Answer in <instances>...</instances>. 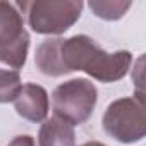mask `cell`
I'll return each instance as SVG.
<instances>
[{
    "instance_id": "cell-3",
    "label": "cell",
    "mask_w": 146,
    "mask_h": 146,
    "mask_svg": "<svg viewBox=\"0 0 146 146\" xmlns=\"http://www.w3.org/2000/svg\"><path fill=\"white\" fill-rule=\"evenodd\" d=\"M19 5L26 11L31 29L40 35L65 33L79 19L84 7L81 0H33Z\"/></svg>"
},
{
    "instance_id": "cell-2",
    "label": "cell",
    "mask_w": 146,
    "mask_h": 146,
    "mask_svg": "<svg viewBox=\"0 0 146 146\" xmlns=\"http://www.w3.org/2000/svg\"><path fill=\"white\" fill-rule=\"evenodd\" d=\"M96 100V86L84 78H78L55 88L52 95V108L55 117L70 125H81L91 117Z\"/></svg>"
},
{
    "instance_id": "cell-6",
    "label": "cell",
    "mask_w": 146,
    "mask_h": 146,
    "mask_svg": "<svg viewBox=\"0 0 146 146\" xmlns=\"http://www.w3.org/2000/svg\"><path fill=\"white\" fill-rule=\"evenodd\" d=\"M40 146H76V134L70 124L58 117L46 119L38 134Z\"/></svg>"
},
{
    "instance_id": "cell-5",
    "label": "cell",
    "mask_w": 146,
    "mask_h": 146,
    "mask_svg": "<svg viewBox=\"0 0 146 146\" xmlns=\"http://www.w3.org/2000/svg\"><path fill=\"white\" fill-rule=\"evenodd\" d=\"M14 107L23 119L29 122H41L48 115V93L40 84H23L19 95L14 100Z\"/></svg>"
},
{
    "instance_id": "cell-11",
    "label": "cell",
    "mask_w": 146,
    "mask_h": 146,
    "mask_svg": "<svg viewBox=\"0 0 146 146\" xmlns=\"http://www.w3.org/2000/svg\"><path fill=\"white\" fill-rule=\"evenodd\" d=\"M7 146H36V144H35L33 136L24 134V136H17V137H14Z\"/></svg>"
},
{
    "instance_id": "cell-12",
    "label": "cell",
    "mask_w": 146,
    "mask_h": 146,
    "mask_svg": "<svg viewBox=\"0 0 146 146\" xmlns=\"http://www.w3.org/2000/svg\"><path fill=\"white\" fill-rule=\"evenodd\" d=\"M81 146H107V144L98 143V141H90V143H84V144H81Z\"/></svg>"
},
{
    "instance_id": "cell-8",
    "label": "cell",
    "mask_w": 146,
    "mask_h": 146,
    "mask_svg": "<svg viewBox=\"0 0 146 146\" xmlns=\"http://www.w3.org/2000/svg\"><path fill=\"white\" fill-rule=\"evenodd\" d=\"M28 50H29V35L24 31L14 43L0 46V62L21 70L26 64Z\"/></svg>"
},
{
    "instance_id": "cell-7",
    "label": "cell",
    "mask_w": 146,
    "mask_h": 146,
    "mask_svg": "<svg viewBox=\"0 0 146 146\" xmlns=\"http://www.w3.org/2000/svg\"><path fill=\"white\" fill-rule=\"evenodd\" d=\"M24 33V21L16 4L0 2V46L14 43Z\"/></svg>"
},
{
    "instance_id": "cell-1",
    "label": "cell",
    "mask_w": 146,
    "mask_h": 146,
    "mask_svg": "<svg viewBox=\"0 0 146 146\" xmlns=\"http://www.w3.org/2000/svg\"><path fill=\"white\" fill-rule=\"evenodd\" d=\"M58 62L62 74L84 70L96 81L115 83L127 76L132 64V55L127 50L108 53L93 38L76 35L67 40L62 38L58 46Z\"/></svg>"
},
{
    "instance_id": "cell-10",
    "label": "cell",
    "mask_w": 146,
    "mask_h": 146,
    "mask_svg": "<svg viewBox=\"0 0 146 146\" xmlns=\"http://www.w3.org/2000/svg\"><path fill=\"white\" fill-rule=\"evenodd\" d=\"M88 5L95 12V16L107 19V21H115V19H120L129 11L132 2H129V0L127 2H119V0H91Z\"/></svg>"
},
{
    "instance_id": "cell-4",
    "label": "cell",
    "mask_w": 146,
    "mask_h": 146,
    "mask_svg": "<svg viewBox=\"0 0 146 146\" xmlns=\"http://www.w3.org/2000/svg\"><path fill=\"white\" fill-rule=\"evenodd\" d=\"M103 129L119 143H137L146 136V115L143 96L119 98L103 113Z\"/></svg>"
},
{
    "instance_id": "cell-9",
    "label": "cell",
    "mask_w": 146,
    "mask_h": 146,
    "mask_svg": "<svg viewBox=\"0 0 146 146\" xmlns=\"http://www.w3.org/2000/svg\"><path fill=\"white\" fill-rule=\"evenodd\" d=\"M23 88L19 70L0 62V103L14 102Z\"/></svg>"
}]
</instances>
